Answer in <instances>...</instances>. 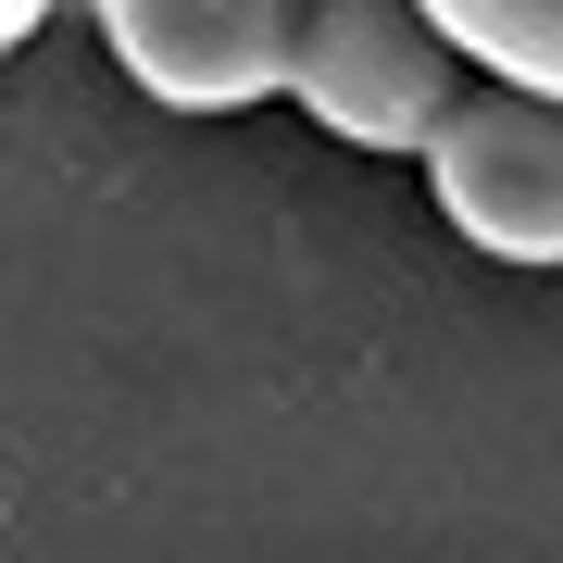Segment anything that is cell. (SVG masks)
Returning <instances> with one entry per match:
<instances>
[{"label":"cell","mask_w":563,"mask_h":563,"mask_svg":"<svg viewBox=\"0 0 563 563\" xmlns=\"http://www.w3.org/2000/svg\"><path fill=\"white\" fill-rule=\"evenodd\" d=\"M38 25H51V0H0V63H13L25 38H38Z\"/></svg>","instance_id":"cell-5"},{"label":"cell","mask_w":563,"mask_h":563,"mask_svg":"<svg viewBox=\"0 0 563 563\" xmlns=\"http://www.w3.org/2000/svg\"><path fill=\"white\" fill-rule=\"evenodd\" d=\"M476 76H514V88H563V0H426Z\"/></svg>","instance_id":"cell-4"},{"label":"cell","mask_w":563,"mask_h":563,"mask_svg":"<svg viewBox=\"0 0 563 563\" xmlns=\"http://www.w3.org/2000/svg\"><path fill=\"white\" fill-rule=\"evenodd\" d=\"M463 88H476V51L426 0H313L301 51H288V101L339 151H388V163H426Z\"/></svg>","instance_id":"cell-1"},{"label":"cell","mask_w":563,"mask_h":563,"mask_svg":"<svg viewBox=\"0 0 563 563\" xmlns=\"http://www.w3.org/2000/svg\"><path fill=\"white\" fill-rule=\"evenodd\" d=\"M88 13L163 113H251L288 101V51L313 0H88Z\"/></svg>","instance_id":"cell-3"},{"label":"cell","mask_w":563,"mask_h":563,"mask_svg":"<svg viewBox=\"0 0 563 563\" xmlns=\"http://www.w3.org/2000/svg\"><path fill=\"white\" fill-rule=\"evenodd\" d=\"M426 188H439V213L488 263L551 276V263H563V88L476 76L451 101V125L426 139Z\"/></svg>","instance_id":"cell-2"}]
</instances>
